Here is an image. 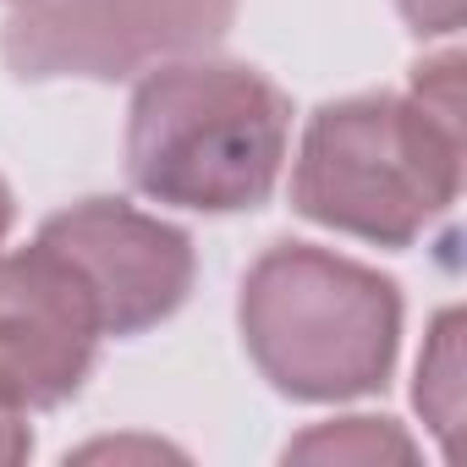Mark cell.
Masks as SVG:
<instances>
[{
	"label": "cell",
	"instance_id": "obj_8",
	"mask_svg": "<svg viewBox=\"0 0 467 467\" xmlns=\"http://www.w3.org/2000/svg\"><path fill=\"white\" fill-rule=\"evenodd\" d=\"M23 451H28V429H23L17 407H6V401H0V462H17Z\"/></svg>",
	"mask_w": 467,
	"mask_h": 467
},
{
	"label": "cell",
	"instance_id": "obj_6",
	"mask_svg": "<svg viewBox=\"0 0 467 467\" xmlns=\"http://www.w3.org/2000/svg\"><path fill=\"white\" fill-rule=\"evenodd\" d=\"M99 308L83 275L45 243L0 259V401L56 407L67 401L99 347Z\"/></svg>",
	"mask_w": 467,
	"mask_h": 467
},
{
	"label": "cell",
	"instance_id": "obj_3",
	"mask_svg": "<svg viewBox=\"0 0 467 467\" xmlns=\"http://www.w3.org/2000/svg\"><path fill=\"white\" fill-rule=\"evenodd\" d=\"M396 286L319 248H275L243 292V330L259 368L308 401L374 390L396 352Z\"/></svg>",
	"mask_w": 467,
	"mask_h": 467
},
{
	"label": "cell",
	"instance_id": "obj_7",
	"mask_svg": "<svg viewBox=\"0 0 467 467\" xmlns=\"http://www.w3.org/2000/svg\"><path fill=\"white\" fill-rule=\"evenodd\" d=\"M401 12L418 34H451L462 23V0H401Z\"/></svg>",
	"mask_w": 467,
	"mask_h": 467
},
{
	"label": "cell",
	"instance_id": "obj_9",
	"mask_svg": "<svg viewBox=\"0 0 467 467\" xmlns=\"http://www.w3.org/2000/svg\"><path fill=\"white\" fill-rule=\"evenodd\" d=\"M6 225H12V192H6V182H0V237H6Z\"/></svg>",
	"mask_w": 467,
	"mask_h": 467
},
{
	"label": "cell",
	"instance_id": "obj_2",
	"mask_svg": "<svg viewBox=\"0 0 467 467\" xmlns=\"http://www.w3.org/2000/svg\"><path fill=\"white\" fill-rule=\"evenodd\" d=\"M292 110L248 67H165L132 99L127 171L138 192L182 209H254L286 160Z\"/></svg>",
	"mask_w": 467,
	"mask_h": 467
},
{
	"label": "cell",
	"instance_id": "obj_4",
	"mask_svg": "<svg viewBox=\"0 0 467 467\" xmlns=\"http://www.w3.org/2000/svg\"><path fill=\"white\" fill-rule=\"evenodd\" d=\"M237 0H23L6 23L17 78H127L160 56L214 45Z\"/></svg>",
	"mask_w": 467,
	"mask_h": 467
},
{
	"label": "cell",
	"instance_id": "obj_1",
	"mask_svg": "<svg viewBox=\"0 0 467 467\" xmlns=\"http://www.w3.org/2000/svg\"><path fill=\"white\" fill-rule=\"evenodd\" d=\"M462 94L456 56L418 72L412 99H352L314 116L292 198L308 220L401 248L456 198Z\"/></svg>",
	"mask_w": 467,
	"mask_h": 467
},
{
	"label": "cell",
	"instance_id": "obj_5",
	"mask_svg": "<svg viewBox=\"0 0 467 467\" xmlns=\"http://www.w3.org/2000/svg\"><path fill=\"white\" fill-rule=\"evenodd\" d=\"M39 243L83 275L105 336H138L160 325L192 286V248L182 231L110 198H88L56 214Z\"/></svg>",
	"mask_w": 467,
	"mask_h": 467
}]
</instances>
